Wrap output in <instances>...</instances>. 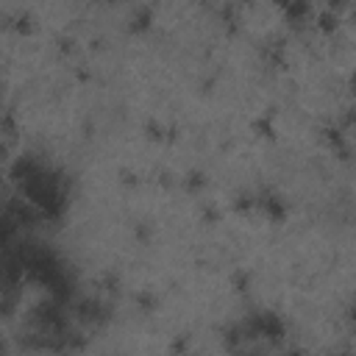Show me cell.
<instances>
[{
    "instance_id": "6da1fadb",
    "label": "cell",
    "mask_w": 356,
    "mask_h": 356,
    "mask_svg": "<svg viewBox=\"0 0 356 356\" xmlns=\"http://www.w3.org/2000/svg\"><path fill=\"white\" fill-rule=\"evenodd\" d=\"M78 320L86 323V325H103L108 320V309L100 300H95V298L81 300L78 303Z\"/></svg>"
},
{
    "instance_id": "7a4b0ae2",
    "label": "cell",
    "mask_w": 356,
    "mask_h": 356,
    "mask_svg": "<svg viewBox=\"0 0 356 356\" xmlns=\"http://www.w3.org/2000/svg\"><path fill=\"white\" fill-rule=\"evenodd\" d=\"M259 206H261V211L267 214V220H273V222H284V217H286V203H284L278 195L264 192V195L259 197Z\"/></svg>"
},
{
    "instance_id": "3957f363",
    "label": "cell",
    "mask_w": 356,
    "mask_h": 356,
    "mask_svg": "<svg viewBox=\"0 0 356 356\" xmlns=\"http://www.w3.org/2000/svg\"><path fill=\"white\" fill-rule=\"evenodd\" d=\"M284 14H286V19L292 25H303L309 19V14H312V6L309 3H289V6H284Z\"/></svg>"
},
{
    "instance_id": "277c9868",
    "label": "cell",
    "mask_w": 356,
    "mask_h": 356,
    "mask_svg": "<svg viewBox=\"0 0 356 356\" xmlns=\"http://www.w3.org/2000/svg\"><path fill=\"white\" fill-rule=\"evenodd\" d=\"M150 22H153V11H150V6H139V8H134L131 11V31H145V28H150Z\"/></svg>"
},
{
    "instance_id": "5b68a950",
    "label": "cell",
    "mask_w": 356,
    "mask_h": 356,
    "mask_svg": "<svg viewBox=\"0 0 356 356\" xmlns=\"http://www.w3.org/2000/svg\"><path fill=\"white\" fill-rule=\"evenodd\" d=\"M323 33H331V31H337V25H339V17L334 14V8H325V11H320L317 14V22H314Z\"/></svg>"
},
{
    "instance_id": "8992f818",
    "label": "cell",
    "mask_w": 356,
    "mask_h": 356,
    "mask_svg": "<svg viewBox=\"0 0 356 356\" xmlns=\"http://www.w3.org/2000/svg\"><path fill=\"white\" fill-rule=\"evenodd\" d=\"M253 131H256V136H261V139H273V117L270 114H261L256 122H253Z\"/></svg>"
},
{
    "instance_id": "52a82bcc",
    "label": "cell",
    "mask_w": 356,
    "mask_h": 356,
    "mask_svg": "<svg viewBox=\"0 0 356 356\" xmlns=\"http://www.w3.org/2000/svg\"><path fill=\"white\" fill-rule=\"evenodd\" d=\"M184 186H186V192H197V189H203V186H206V175H203L200 170H192V172H186Z\"/></svg>"
},
{
    "instance_id": "ba28073f",
    "label": "cell",
    "mask_w": 356,
    "mask_h": 356,
    "mask_svg": "<svg viewBox=\"0 0 356 356\" xmlns=\"http://www.w3.org/2000/svg\"><path fill=\"white\" fill-rule=\"evenodd\" d=\"M145 134H147V139H156V142H161V139L172 136V131H164V125H161V122H156V120H150V122L145 125Z\"/></svg>"
},
{
    "instance_id": "9c48e42d",
    "label": "cell",
    "mask_w": 356,
    "mask_h": 356,
    "mask_svg": "<svg viewBox=\"0 0 356 356\" xmlns=\"http://www.w3.org/2000/svg\"><path fill=\"white\" fill-rule=\"evenodd\" d=\"M256 203H259V200H256L253 195H248V192H245V195H236V203H234V209H236V211H250Z\"/></svg>"
},
{
    "instance_id": "30bf717a",
    "label": "cell",
    "mask_w": 356,
    "mask_h": 356,
    "mask_svg": "<svg viewBox=\"0 0 356 356\" xmlns=\"http://www.w3.org/2000/svg\"><path fill=\"white\" fill-rule=\"evenodd\" d=\"M136 303H139L142 312H153L159 300H156V295H150V292H139V295H136Z\"/></svg>"
},
{
    "instance_id": "8fae6325",
    "label": "cell",
    "mask_w": 356,
    "mask_h": 356,
    "mask_svg": "<svg viewBox=\"0 0 356 356\" xmlns=\"http://www.w3.org/2000/svg\"><path fill=\"white\" fill-rule=\"evenodd\" d=\"M234 286H236V292H245V289L250 286V275H248L245 270H239V273L234 275Z\"/></svg>"
},
{
    "instance_id": "7c38bea8",
    "label": "cell",
    "mask_w": 356,
    "mask_h": 356,
    "mask_svg": "<svg viewBox=\"0 0 356 356\" xmlns=\"http://www.w3.org/2000/svg\"><path fill=\"white\" fill-rule=\"evenodd\" d=\"M14 28H17V31H22V33H28V31H31V14H25V11H22V14L17 17V25H14Z\"/></svg>"
},
{
    "instance_id": "4fadbf2b",
    "label": "cell",
    "mask_w": 356,
    "mask_h": 356,
    "mask_svg": "<svg viewBox=\"0 0 356 356\" xmlns=\"http://www.w3.org/2000/svg\"><path fill=\"white\" fill-rule=\"evenodd\" d=\"M120 178H122V184H128V186H131V184H136V172H131V170H122V172H120Z\"/></svg>"
},
{
    "instance_id": "5bb4252c",
    "label": "cell",
    "mask_w": 356,
    "mask_h": 356,
    "mask_svg": "<svg viewBox=\"0 0 356 356\" xmlns=\"http://www.w3.org/2000/svg\"><path fill=\"white\" fill-rule=\"evenodd\" d=\"M345 120H348V125H350V128H356V108H350Z\"/></svg>"
},
{
    "instance_id": "9a60e30c",
    "label": "cell",
    "mask_w": 356,
    "mask_h": 356,
    "mask_svg": "<svg viewBox=\"0 0 356 356\" xmlns=\"http://www.w3.org/2000/svg\"><path fill=\"white\" fill-rule=\"evenodd\" d=\"M348 317H350V323H356V300L348 306Z\"/></svg>"
},
{
    "instance_id": "2e32d148",
    "label": "cell",
    "mask_w": 356,
    "mask_h": 356,
    "mask_svg": "<svg viewBox=\"0 0 356 356\" xmlns=\"http://www.w3.org/2000/svg\"><path fill=\"white\" fill-rule=\"evenodd\" d=\"M350 92H353V95H356V72H353V75H350Z\"/></svg>"
},
{
    "instance_id": "e0dca14e",
    "label": "cell",
    "mask_w": 356,
    "mask_h": 356,
    "mask_svg": "<svg viewBox=\"0 0 356 356\" xmlns=\"http://www.w3.org/2000/svg\"><path fill=\"white\" fill-rule=\"evenodd\" d=\"M286 356H303V353H300V350H289Z\"/></svg>"
}]
</instances>
